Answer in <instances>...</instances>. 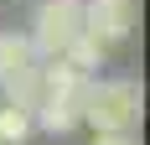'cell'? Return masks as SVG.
Here are the masks:
<instances>
[{"label": "cell", "mask_w": 150, "mask_h": 145, "mask_svg": "<svg viewBox=\"0 0 150 145\" xmlns=\"http://www.w3.org/2000/svg\"><path fill=\"white\" fill-rule=\"evenodd\" d=\"M140 114H145V93L135 78H88L83 83L78 119L93 135H135Z\"/></svg>", "instance_id": "1"}, {"label": "cell", "mask_w": 150, "mask_h": 145, "mask_svg": "<svg viewBox=\"0 0 150 145\" xmlns=\"http://www.w3.org/2000/svg\"><path fill=\"white\" fill-rule=\"evenodd\" d=\"M42 52L31 47L26 31H5L0 26V99L16 104V109H31L36 104V88H42Z\"/></svg>", "instance_id": "2"}, {"label": "cell", "mask_w": 150, "mask_h": 145, "mask_svg": "<svg viewBox=\"0 0 150 145\" xmlns=\"http://www.w3.org/2000/svg\"><path fill=\"white\" fill-rule=\"evenodd\" d=\"M78 31H83V0H36L26 36H31V47L42 57H62V47Z\"/></svg>", "instance_id": "3"}, {"label": "cell", "mask_w": 150, "mask_h": 145, "mask_svg": "<svg viewBox=\"0 0 150 145\" xmlns=\"http://www.w3.org/2000/svg\"><path fill=\"white\" fill-rule=\"evenodd\" d=\"M140 26V11L135 0H83V31L88 36H98V42L114 52L119 42H129Z\"/></svg>", "instance_id": "4"}, {"label": "cell", "mask_w": 150, "mask_h": 145, "mask_svg": "<svg viewBox=\"0 0 150 145\" xmlns=\"http://www.w3.org/2000/svg\"><path fill=\"white\" fill-rule=\"evenodd\" d=\"M31 124H36V130L42 135H73L78 124H83V119H78V99H36L31 104Z\"/></svg>", "instance_id": "5"}, {"label": "cell", "mask_w": 150, "mask_h": 145, "mask_svg": "<svg viewBox=\"0 0 150 145\" xmlns=\"http://www.w3.org/2000/svg\"><path fill=\"white\" fill-rule=\"evenodd\" d=\"M62 62L78 68L83 78H98V68H109V47L98 42V36H88V31H78L73 42L62 47Z\"/></svg>", "instance_id": "6"}, {"label": "cell", "mask_w": 150, "mask_h": 145, "mask_svg": "<svg viewBox=\"0 0 150 145\" xmlns=\"http://www.w3.org/2000/svg\"><path fill=\"white\" fill-rule=\"evenodd\" d=\"M31 135H36L31 109H16V104H5V99H0V145H26Z\"/></svg>", "instance_id": "7"}, {"label": "cell", "mask_w": 150, "mask_h": 145, "mask_svg": "<svg viewBox=\"0 0 150 145\" xmlns=\"http://www.w3.org/2000/svg\"><path fill=\"white\" fill-rule=\"evenodd\" d=\"M93 145H140L135 135H93Z\"/></svg>", "instance_id": "8"}]
</instances>
